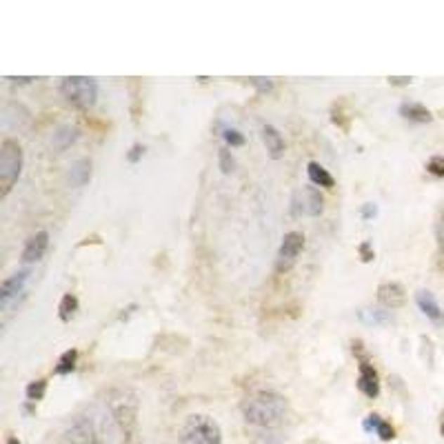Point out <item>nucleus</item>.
Segmentation results:
<instances>
[{
  "mask_svg": "<svg viewBox=\"0 0 444 444\" xmlns=\"http://www.w3.org/2000/svg\"><path fill=\"white\" fill-rule=\"evenodd\" d=\"M89 178H91V162L87 158L76 160L74 166H72V171H69V180H72V185L74 187H82L85 183H89Z\"/></svg>",
  "mask_w": 444,
  "mask_h": 444,
  "instance_id": "18",
  "label": "nucleus"
},
{
  "mask_svg": "<svg viewBox=\"0 0 444 444\" xmlns=\"http://www.w3.org/2000/svg\"><path fill=\"white\" fill-rule=\"evenodd\" d=\"M400 116L402 118H407L411 122H418V124H424V122H431L433 120V114L429 111L424 105L420 103H402L400 105Z\"/></svg>",
  "mask_w": 444,
  "mask_h": 444,
  "instance_id": "15",
  "label": "nucleus"
},
{
  "mask_svg": "<svg viewBox=\"0 0 444 444\" xmlns=\"http://www.w3.org/2000/svg\"><path fill=\"white\" fill-rule=\"evenodd\" d=\"M302 249H304V235L300 231L285 233L280 249H278V256H275V271L287 273L294 269L300 254H302Z\"/></svg>",
  "mask_w": 444,
  "mask_h": 444,
  "instance_id": "7",
  "label": "nucleus"
},
{
  "mask_svg": "<svg viewBox=\"0 0 444 444\" xmlns=\"http://www.w3.org/2000/svg\"><path fill=\"white\" fill-rule=\"evenodd\" d=\"M78 365V351L76 349H67L60 358H58V365H56L53 373L56 376H69Z\"/></svg>",
  "mask_w": 444,
  "mask_h": 444,
  "instance_id": "19",
  "label": "nucleus"
},
{
  "mask_svg": "<svg viewBox=\"0 0 444 444\" xmlns=\"http://www.w3.org/2000/svg\"><path fill=\"white\" fill-rule=\"evenodd\" d=\"M60 93L72 107L87 111L96 105V98H98V82L87 76H67L60 82Z\"/></svg>",
  "mask_w": 444,
  "mask_h": 444,
  "instance_id": "5",
  "label": "nucleus"
},
{
  "mask_svg": "<svg viewBox=\"0 0 444 444\" xmlns=\"http://www.w3.org/2000/svg\"><path fill=\"white\" fill-rule=\"evenodd\" d=\"M22 174V147L13 138L0 143V198H7Z\"/></svg>",
  "mask_w": 444,
  "mask_h": 444,
  "instance_id": "3",
  "label": "nucleus"
},
{
  "mask_svg": "<svg viewBox=\"0 0 444 444\" xmlns=\"http://www.w3.org/2000/svg\"><path fill=\"white\" fill-rule=\"evenodd\" d=\"M331 120H333V124H338L342 131H349L351 129V116L346 114L342 105H333V109H331Z\"/></svg>",
  "mask_w": 444,
  "mask_h": 444,
  "instance_id": "24",
  "label": "nucleus"
},
{
  "mask_svg": "<svg viewBox=\"0 0 444 444\" xmlns=\"http://www.w3.org/2000/svg\"><path fill=\"white\" fill-rule=\"evenodd\" d=\"M47 249H49V233L47 231H36L32 238L25 242L22 262H27V265H32V262H40L45 258Z\"/></svg>",
  "mask_w": 444,
  "mask_h": 444,
  "instance_id": "13",
  "label": "nucleus"
},
{
  "mask_svg": "<svg viewBox=\"0 0 444 444\" xmlns=\"http://www.w3.org/2000/svg\"><path fill=\"white\" fill-rule=\"evenodd\" d=\"M325 211V198L320 189L315 187H300L291 196V214L294 216H307V218H318Z\"/></svg>",
  "mask_w": 444,
  "mask_h": 444,
  "instance_id": "6",
  "label": "nucleus"
},
{
  "mask_svg": "<svg viewBox=\"0 0 444 444\" xmlns=\"http://www.w3.org/2000/svg\"><path fill=\"white\" fill-rule=\"evenodd\" d=\"M218 164H220V171H222V174H227V176L235 169V160H233V156H231L229 147H220V149H218Z\"/></svg>",
  "mask_w": 444,
  "mask_h": 444,
  "instance_id": "25",
  "label": "nucleus"
},
{
  "mask_svg": "<svg viewBox=\"0 0 444 444\" xmlns=\"http://www.w3.org/2000/svg\"><path fill=\"white\" fill-rule=\"evenodd\" d=\"M262 141H265L267 154H269L271 160H280L285 156V149H287L285 138L273 127V124H265V127H262Z\"/></svg>",
  "mask_w": 444,
  "mask_h": 444,
  "instance_id": "14",
  "label": "nucleus"
},
{
  "mask_svg": "<svg viewBox=\"0 0 444 444\" xmlns=\"http://www.w3.org/2000/svg\"><path fill=\"white\" fill-rule=\"evenodd\" d=\"M136 411L138 402L131 391H111L103 402L100 422L93 424L98 440H103V444H129L136 426Z\"/></svg>",
  "mask_w": 444,
  "mask_h": 444,
  "instance_id": "1",
  "label": "nucleus"
},
{
  "mask_svg": "<svg viewBox=\"0 0 444 444\" xmlns=\"http://www.w3.org/2000/svg\"><path fill=\"white\" fill-rule=\"evenodd\" d=\"M358 254H360V260L363 262H371L373 258H376V252H373V247L371 242H363L358 247Z\"/></svg>",
  "mask_w": 444,
  "mask_h": 444,
  "instance_id": "29",
  "label": "nucleus"
},
{
  "mask_svg": "<svg viewBox=\"0 0 444 444\" xmlns=\"http://www.w3.org/2000/svg\"><path fill=\"white\" fill-rule=\"evenodd\" d=\"M249 82L260 91V93H267L273 89V80L271 78H249Z\"/></svg>",
  "mask_w": 444,
  "mask_h": 444,
  "instance_id": "28",
  "label": "nucleus"
},
{
  "mask_svg": "<svg viewBox=\"0 0 444 444\" xmlns=\"http://www.w3.org/2000/svg\"><path fill=\"white\" fill-rule=\"evenodd\" d=\"M378 302H380V307L386 309V311L400 309L402 304L407 302V291L400 282H382L378 287Z\"/></svg>",
  "mask_w": 444,
  "mask_h": 444,
  "instance_id": "10",
  "label": "nucleus"
},
{
  "mask_svg": "<svg viewBox=\"0 0 444 444\" xmlns=\"http://www.w3.org/2000/svg\"><path fill=\"white\" fill-rule=\"evenodd\" d=\"M415 302H418L420 311L426 315V320H431L436 327H444V311H442V307L438 304V300L431 291L418 289V294H415Z\"/></svg>",
  "mask_w": 444,
  "mask_h": 444,
  "instance_id": "11",
  "label": "nucleus"
},
{
  "mask_svg": "<svg viewBox=\"0 0 444 444\" xmlns=\"http://www.w3.org/2000/svg\"><path fill=\"white\" fill-rule=\"evenodd\" d=\"M426 171L436 176V178H444V156H433L426 162Z\"/></svg>",
  "mask_w": 444,
  "mask_h": 444,
  "instance_id": "26",
  "label": "nucleus"
},
{
  "mask_svg": "<svg viewBox=\"0 0 444 444\" xmlns=\"http://www.w3.org/2000/svg\"><path fill=\"white\" fill-rule=\"evenodd\" d=\"M360 320L367 325H386L391 320V315H388L386 309H363L360 311Z\"/></svg>",
  "mask_w": 444,
  "mask_h": 444,
  "instance_id": "22",
  "label": "nucleus"
},
{
  "mask_svg": "<svg viewBox=\"0 0 444 444\" xmlns=\"http://www.w3.org/2000/svg\"><path fill=\"white\" fill-rule=\"evenodd\" d=\"M45 393H47V380H34V382H30L27 384V388H25V396H27V400L30 402H40L45 398Z\"/></svg>",
  "mask_w": 444,
  "mask_h": 444,
  "instance_id": "23",
  "label": "nucleus"
},
{
  "mask_svg": "<svg viewBox=\"0 0 444 444\" xmlns=\"http://www.w3.org/2000/svg\"><path fill=\"white\" fill-rule=\"evenodd\" d=\"M242 415L249 424L260 429H273L285 420L287 400L278 391H256L242 402Z\"/></svg>",
  "mask_w": 444,
  "mask_h": 444,
  "instance_id": "2",
  "label": "nucleus"
},
{
  "mask_svg": "<svg viewBox=\"0 0 444 444\" xmlns=\"http://www.w3.org/2000/svg\"><path fill=\"white\" fill-rule=\"evenodd\" d=\"M360 214H363L365 220H371V218H376V216H378V207L373 204V202H367V204H363V209H360Z\"/></svg>",
  "mask_w": 444,
  "mask_h": 444,
  "instance_id": "32",
  "label": "nucleus"
},
{
  "mask_svg": "<svg viewBox=\"0 0 444 444\" xmlns=\"http://www.w3.org/2000/svg\"><path fill=\"white\" fill-rule=\"evenodd\" d=\"M5 444H20V440H16V438H9V440H7Z\"/></svg>",
  "mask_w": 444,
  "mask_h": 444,
  "instance_id": "34",
  "label": "nucleus"
},
{
  "mask_svg": "<svg viewBox=\"0 0 444 444\" xmlns=\"http://www.w3.org/2000/svg\"><path fill=\"white\" fill-rule=\"evenodd\" d=\"M440 433H442V436H444V422H442V424H440Z\"/></svg>",
  "mask_w": 444,
  "mask_h": 444,
  "instance_id": "35",
  "label": "nucleus"
},
{
  "mask_svg": "<svg viewBox=\"0 0 444 444\" xmlns=\"http://www.w3.org/2000/svg\"><path fill=\"white\" fill-rule=\"evenodd\" d=\"M27 280H30V271H18V273L5 278L3 285H0V307L7 309L9 302L13 298H18V294H22Z\"/></svg>",
  "mask_w": 444,
  "mask_h": 444,
  "instance_id": "12",
  "label": "nucleus"
},
{
  "mask_svg": "<svg viewBox=\"0 0 444 444\" xmlns=\"http://www.w3.org/2000/svg\"><path fill=\"white\" fill-rule=\"evenodd\" d=\"M222 138H225V143L229 147H242L247 141H244V136L238 131V129H225V133H222Z\"/></svg>",
  "mask_w": 444,
  "mask_h": 444,
  "instance_id": "27",
  "label": "nucleus"
},
{
  "mask_svg": "<svg viewBox=\"0 0 444 444\" xmlns=\"http://www.w3.org/2000/svg\"><path fill=\"white\" fill-rule=\"evenodd\" d=\"M365 431H376V436L382 440V442H388V440H393L396 438V431H393V426L388 424L386 420H382L378 413H371L365 418Z\"/></svg>",
  "mask_w": 444,
  "mask_h": 444,
  "instance_id": "16",
  "label": "nucleus"
},
{
  "mask_svg": "<svg viewBox=\"0 0 444 444\" xmlns=\"http://www.w3.org/2000/svg\"><path fill=\"white\" fill-rule=\"evenodd\" d=\"M358 388L360 393L371 400L380 396V376L369 358L358 360Z\"/></svg>",
  "mask_w": 444,
  "mask_h": 444,
  "instance_id": "9",
  "label": "nucleus"
},
{
  "mask_svg": "<svg viewBox=\"0 0 444 444\" xmlns=\"http://www.w3.org/2000/svg\"><path fill=\"white\" fill-rule=\"evenodd\" d=\"M307 176H309L313 187H325V189L336 187V180H333V176L325 169L320 162H309L307 164Z\"/></svg>",
  "mask_w": 444,
  "mask_h": 444,
  "instance_id": "17",
  "label": "nucleus"
},
{
  "mask_svg": "<svg viewBox=\"0 0 444 444\" xmlns=\"http://www.w3.org/2000/svg\"><path fill=\"white\" fill-rule=\"evenodd\" d=\"M143 154H145V147H143V145H133V147L129 149V154H127V160H129L131 164H136L138 160L143 158Z\"/></svg>",
  "mask_w": 444,
  "mask_h": 444,
  "instance_id": "31",
  "label": "nucleus"
},
{
  "mask_svg": "<svg viewBox=\"0 0 444 444\" xmlns=\"http://www.w3.org/2000/svg\"><path fill=\"white\" fill-rule=\"evenodd\" d=\"M76 141H78V129L76 127H69V124H67V127H60L58 131L53 133V145L58 147L60 151L67 149L69 145L76 143Z\"/></svg>",
  "mask_w": 444,
  "mask_h": 444,
  "instance_id": "21",
  "label": "nucleus"
},
{
  "mask_svg": "<svg viewBox=\"0 0 444 444\" xmlns=\"http://www.w3.org/2000/svg\"><path fill=\"white\" fill-rule=\"evenodd\" d=\"M78 311V298L74 294H65L58 304V318L63 322H69Z\"/></svg>",
  "mask_w": 444,
  "mask_h": 444,
  "instance_id": "20",
  "label": "nucleus"
},
{
  "mask_svg": "<svg viewBox=\"0 0 444 444\" xmlns=\"http://www.w3.org/2000/svg\"><path fill=\"white\" fill-rule=\"evenodd\" d=\"M411 76H391L388 78V82H391L393 87H407V85H411Z\"/></svg>",
  "mask_w": 444,
  "mask_h": 444,
  "instance_id": "33",
  "label": "nucleus"
},
{
  "mask_svg": "<svg viewBox=\"0 0 444 444\" xmlns=\"http://www.w3.org/2000/svg\"><path fill=\"white\" fill-rule=\"evenodd\" d=\"M56 444H98V433L91 420L80 418L74 424H69L58 436Z\"/></svg>",
  "mask_w": 444,
  "mask_h": 444,
  "instance_id": "8",
  "label": "nucleus"
},
{
  "mask_svg": "<svg viewBox=\"0 0 444 444\" xmlns=\"http://www.w3.org/2000/svg\"><path fill=\"white\" fill-rule=\"evenodd\" d=\"M180 444H222V429L209 415L193 413L180 429Z\"/></svg>",
  "mask_w": 444,
  "mask_h": 444,
  "instance_id": "4",
  "label": "nucleus"
},
{
  "mask_svg": "<svg viewBox=\"0 0 444 444\" xmlns=\"http://www.w3.org/2000/svg\"><path fill=\"white\" fill-rule=\"evenodd\" d=\"M436 235H438V242H440L442 252H444V207H442V211L438 216V222H436Z\"/></svg>",
  "mask_w": 444,
  "mask_h": 444,
  "instance_id": "30",
  "label": "nucleus"
}]
</instances>
